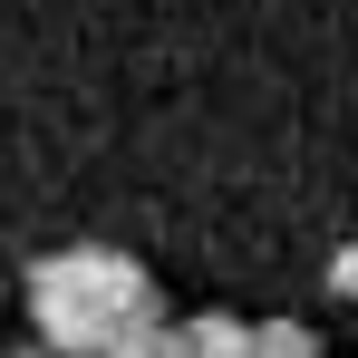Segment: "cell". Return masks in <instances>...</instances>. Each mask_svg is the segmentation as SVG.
Wrapping results in <instances>:
<instances>
[{"label": "cell", "instance_id": "cell-1", "mask_svg": "<svg viewBox=\"0 0 358 358\" xmlns=\"http://www.w3.org/2000/svg\"><path fill=\"white\" fill-rule=\"evenodd\" d=\"M339 291L358 300V242H349V252H339Z\"/></svg>", "mask_w": 358, "mask_h": 358}]
</instances>
